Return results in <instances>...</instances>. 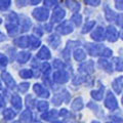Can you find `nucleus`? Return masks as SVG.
<instances>
[{"label": "nucleus", "instance_id": "f257e3e1", "mask_svg": "<svg viewBox=\"0 0 123 123\" xmlns=\"http://www.w3.org/2000/svg\"><path fill=\"white\" fill-rule=\"evenodd\" d=\"M7 24H6V28L8 31L9 35H14L18 30V21L20 18L15 13H10L7 18Z\"/></svg>", "mask_w": 123, "mask_h": 123}, {"label": "nucleus", "instance_id": "f03ea898", "mask_svg": "<svg viewBox=\"0 0 123 123\" xmlns=\"http://www.w3.org/2000/svg\"><path fill=\"white\" fill-rule=\"evenodd\" d=\"M33 15L38 21H45L48 18V10L43 8V7H40V8H37L34 10Z\"/></svg>", "mask_w": 123, "mask_h": 123}, {"label": "nucleus", "instance_id": "7ed1b4c3", "mask_svg": "<svg viewBox=\"0 0 123 123\" xmlns=\"http://www.w3.org/2000/svg\"><path fill=\"white\" fill-rule=\"evenodd\" d=\"M53 80L59 83H64L68 80V75L65 71H57L53 74Z\"/></svg>", "mask_w": 123, "mask_h": 123}, {"label": "nucleus", "instance_id": "20e7f679", "mask_svg": "<svg viewBox=\"0 0 123 123\" xmlns=\"http://www.w3.org/2000/svg\"><path fill=\"white\" fill-rule=\"evenodd\" d=\"M34 90H35L37 95H40V97L47 98L49 95V92L45 89V87L40 85V84H35V85H34Z\"/></svg>", "mask_w": 123, "mask_h": 123}, {"label": "nucleus", "instance_id": "39448f33", "mask_svg": "<svg viewBox=\"0 0 123 123\" xmlns=\"http://www.w3.org/2000/svg\"><path fill=\"white\" fill-rule=\"evenodd\" d=\"M1 76H2V79L4 80V83L6 84L7 86L14 88V86H15L14 80L12 79V77H11V76L8 74V73H7V72H3L2 74H1Z\"/></svg>", "mask_w": 123, "mask_h": 123}, {"label": "nucleus", "instance_id": "423d86ee", "mask_svg": "<svg viewBox=\"0 0 123 123\" xmlns=\"http://www.w3.org/2000/svg\"><path fill=\"white\" fill-rule=\"evenodd\" d=\"M37 56H38V59H41V60H48L49 57H50V52H49L47 47L43 46V47L38 51Z\"/></svg>", "mask_w": 123, "mask_h": 123}, {"label": "nucleus", "instance_id": "0eeeda50", "mask_svg": "<svg viewBox=\"0 0 123 123\" xmlns=\"http://www.w3.org/2000/svg\"><path fill=\"white\" fill-rule=\"evenodd\" d=\"M65 15V11L61 8H55L52 14V22H60Z\"/></svg>", "mask_w": 123, "mask_h": 123}, {"label": "nucleus", "instance_id": "6e6552de", "mask_svg": "<svg viewBox=\"0 0 123 123\" xmlns=\"http://www.w3.org/2000/svg\"><path fill=\"white\" fill-rule=\"evenodd\" d=\"M14 43L18 45V46H21V47H27V46H29L30 45V40H29V37H20V38H18L17 40L14 41Z\"/></svg>", "mask_w": 123, "mask_h": 123}, {"label": "nucleus", "instance_id": "1a4fd4ad", "mask_svg": "<svg viewBox=\"0 0 123 123\" xmlns=\"http://www.w3.org/2000/svg\"><path fill=\"white\" fill-rule=\"evenodd\" d=\"M11 104H12V106L15 108L17 110H20L22 108V99L21 98L18 97V95H12V98H11Z\"/></svg>", "mask_w": 123, "mask_h": 123}, {"label": "nucleus", "instance_id": "9d476101", "mask_svg": "<svg viewBox=\"0 0 123 123\" xmlns=\"http://www.w3.org/2000/svg\"><path fill=\"white\" fill-rule=\"evenodd\" d=\"M30 59V53L27 52V51H23V52H20L18 55V61L20 62V63H26L27 61Z\"/></svg>", "mask_w": 123, "mask_h": 123}, {"label": "nucleus", "instance_id": "9b49d317", "mask_svg": "<svg viewBox=\"0 0 123 123\" xmlns=\"http://www.w3.org/2000/svg\"><path fill=\"white\" fill-rule=\"evenodd\" d=\"M72 29H71V27L69 26L67 23H64L62 26H60V27H57V31H59L60 33H62V34H67V33H69L71 31Z\"/></svg>", "mask_w": 123, "mask_h": 123}, {"label": "nucleus", "instance_id": "f8f14e48", "mask_svg": "<svg viewBox=\"0 0 123 123\" xmlns=\"http://www.w3.org/2000/svg\"><path fill=\"white\" fill-rule=\"evenodd\" d=\"M55 117H56V112L53 110L49 111V112H46L45 114L42 115V119H44V120H52Z\"/></svg>", "mask_w": 123, "mask_h": 123}, {"label": "nucleus", "instance_id": "ddd939ff", "mask_svg": "<svg viewBox=\"0 0 123 123\" xmlns=\"http://www.w3.org/2000/svg\"><path fill=\"white\" fill-rule=\"evenodd\" d=\"M29 40H30V45H32V48H36L40 45V40L37 39V37L29 36Z\"/></svg>", "mask_w": 123, "mask_h": 123}, {"label": "nucleus", "instance_id": "4468645a", "mask_svg": "<svg viewBox=\"0 0 123 123\" xmlns=\"http://www.w3.org/2000/svg\"><path fill=\"white\" fill-rule=\"evenodd\" d=\"M14 116H15V113L13 112L12 110L6 109L5 111H3V117H4L5 119H7V120H9V119H12Z\"/></svg>", "mask_w": 123, "mask_h": 123}, {"label": "nucleus", "instance_id": "2eb2a0df", "mask_svg": "<svg viewBox=\"0 0 123 123\" xmlns=\"http://www.w3.org/2000/svg\"><path fill=\"white\" fill-rule=\"evenodd\" d=\"M48 42L50 43V45L52 46V47L55 48L60 43V38L57 36H50V38L48 39Z\"/></svg>", "mask_w": 123, "mask_h": 123}, {"label": "nucleus", "instance_id": "dca6fc26", "mask_svg": "<svg viewBox=\"0 0 123 123\" xmlns=\"http://www.w3.org/2000/svg\"><path fill=\"white\" fill-rule=\"evenodd\" d=\"M31 118H32V115H31L30 111H25V112H23L21 115V119L25 122H29L31 120Z\"/></svg>", "mask_w": 123, "mask_h": 123}, {"label": "nucleus", "instance_id": "f3484780", "mask_svg": "<svg viewBox=\"0 0 123 123\" xmlns=\"http://www.w3.org/2000/svg\"><path fill=\"white\" fill-rule=\"evenodd\" d=\"M20 76L23 78H31L33 76V73L31 70H22L20 72Z\"/></svg>", "mask_w": 123, "mask_h": 123}, {"label": "nucleus", "instance_id": "a211bd4d", "mask_svg": "<svg viewBox=\"0 0 123 123\" xmlns=\"http://www.w3.org/2000/svg\"><path fill=\"white\" fill-rule=\"evenodd\" d=\"M37 109L39 111H46L48 109V104L46 102H38L37 104Z\"/></svg>", "mask_w": 123, "mask_h": 123}, {"label": "nucleus", "instance_id": "6ab92c4d", "mask_svg": "<svg viewBox=\"0 0 123 123\" xmlns=\"http://www.w3.org/2000/svg\"><path fill=\"white\" fill-rule=\"evenodd\" d=\"M9 5H10V1H1L0 0V9L1 10H5V9H7L9 7Z\"/></svg>", "mask_w": 123, "mask_h": 123}, {"label": "nucleus", "instance_id": "aec40b11", "mask_svg": "<svg viewBox=\"0 0 123 123\" xmlns=\"http://www.w3.org/2000/svg\"><path fill=\"white\" fill-rule=\"evenodd\" d=\"M23 27H22V31L23 32H25V31H27L29 29V27L31 26V23L29 20H25V21H23Z\"/></svg>", "mask_w": 123, "mask_h": 123}, {"label": "nucleus", "instance_id": "412c9836", "mask_svg": "<svg viewBox=\"0 0 123 123\" xmlns=\"http://www.w3.org/2000/svg\"><path fill=\"white\" fill-rule=\"evenodd\" d=\"M0 65H2V66H6L7 65V57L2 55V53H0Z\"/></svg>", "mask_w": 123, "mask_h": 123}, {"label": "nucleus", "instance_id": "4be33fe9", "mask_svg": "<svg viewBox=\"0 0 123 123\" xmlns=\"http://www.w3.org/2000/svg\"><path fill=\"white\" fill-rule=\"evenodd\" d=\"M28 88H29V84L28 83H22L20 85V90L22 92H26Z\"/></svg>", "mask_w": 123, "mask_h": 123}, {"label": "nucleus", "instance_id": "5701e85b", "mask_svg": "<svg viewBox=\"0 0 123 123\" xmlns=\"http://www.w3.org/2000/svg\"><path fill=\"white\" fill-rule=\"evenodd\" d=\"M49 70H50V66H49L47 63H45V64L42 65V71H43L44 73H48Z\"/></svg>", "mask_w": 123, "mask_h": 123}, {"label": "nucleus", "instance_id": "b1692460", "mask_svg": "<svg viewBox=\"0 0 123 123\" xmlns=\"http://www.w3.org/2000/svg\"><path fill=\"white\" fill-rule=\"evenodd\" d=\"M3 40H5V35H4V34H2L1 32H0V42L3 41Z\"/></svg>", "mask_w": 123, "mask_h": 123}, {"label": "nucleus", "instance_id": "393cba45", "mask_svg": "<svg viewBox=\"0 0 123 123\" xmlns=\"http://www.w3.org/2000/svg\"><path fill=\"white\" fill-rule=\"evenodd\" d=\"M3 105H4V101H3V99L0 98V107H2Z\"/></svg>", "mask_w": 123, "mask_h": 123}, {"label": "nucleus", "instance_id": "a878e982", "mask_svg": "<svg viewBox=\"0 0 123 123\" xmlns=\"http://www.w3.org/2000/svg\"><path fill=\"white\" fill-rule=\"evenodd\" d=\"M45 28H46V31H50V30H51V29H50V25H46Z\"/></svg>", "mask_w": 123, "mask_h": 123}, {"label": "nucleus", "instance_id": "bb28decb", "mask_svg": "<svg viewBox=\"0 0 123 123\" xmlns=\"http://www.w3.org/2000/svg\"><path fill=\"white\" fill-rule=\"evenodd\" d=\"M1 87H2V86H1V83H0V89H1Z\"/></svg>", "mask_w": 123, "mask_h": 123}, {"label": "nucleus", "instance_id": "cd10ccee", "mask_svg": "<svg viewBox=\"0 0 123 123\" xmlns=\"http://www.w3.org/2000/svg\"><path fill=\"white\" fill-rule=\"evenodd\" d=\"M0 24H1V18H0Z\"/></svg>", "mask_w": 123, "mask_h": 123}, {"label": "nucleus", "instance_id": "c85d7f7f", "mask_svg": "<svg viewBox=\"0 0 123 123\" xmlns=\"http://www.w3.org/2000/svg\"><path fill=\"white\" fill-rule=\"evenodd\" d=\"M14 123H20V122H14Z\"/></svg>", "mask_w": 123, "mask_h": 123}, {"label": "nucleus", "instance_id": "c756f323", "mask_svg": "<svg viewBox=\"0 0 123 123\" xmlns=\"http://www.w3.org/2000/svg\"><path fill=\"white\" fill-rule=\"evenodd\" d=\"M55 123H61V122H55Z\"/></svg>", "mask_w": 123, "mask_h": 123}]
</instances>
